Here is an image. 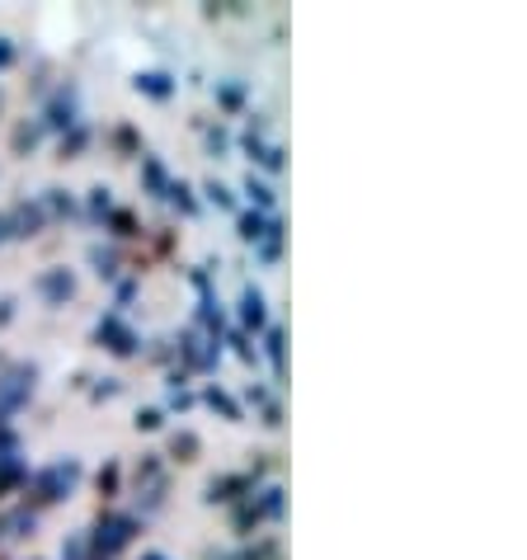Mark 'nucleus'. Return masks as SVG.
<instances>
[{
	"label": "nucleus",
	"mask_w": 527,
	"mask_h": 560,
	"mask_svg": "<svg viewBox=\"0 0 527 560\" xmlns=\"http://www.w3.org/2000/svg\"><path fill=\"white\" fill-rule=\"evenodd\" d=\"M142 533V518H132V513H114V509H104L99 513V523L90 527V556H99V560H114L118 551H128L132 547V537Z\"/></svg>",
	"instance_id": "1"
},
{
	"label": "nucleus",
	"mask_w": 527,
	"mask_h": 560,
	"mask_svg": "<svg viewBox=\"0 0 527 560\" xmlns=\"http://www.w3.org/2000/svg\"><path fill=\"white\" fill-rule=\"evenodd\" d=\"M75 486H81V462H71V457L43 466V471H28V480H24V490L34 504H61Z\"/></svg>",
	"instance_id": "2"
},
{
	"label": "nucleus",
	"mask_w": 527,
	"mask_h": 560,
	"mask_svg": "<svg viewBox=\"0 0 527 560\" xmlns=\"http://www.w3.org/2000/svg\"><path fill=\"white\" fill-rule=\"evenodd\" d=\"M43 132H71L81 122V90L75 85H57V95L43 104Z\"/></svg>",
	"instance_id": "3"
},
{
	"label": "nucleus",
	"mask_w": 527,
	"mask_h": 560,
	"mask_svg": "<svg viewBox=\"0 0 527 560\" xmlns=\"http://www.w3.org/2000/svg\"><path fill=\"white\" fill-rule=\"evenodd\" d=\"M165 494H169L165 466L156 457H142V466H137V500H142V518H147V513L165 509Z\"/></svg>",
	"instance_id": "4"
},
{
	"label": "nucleus",
	"mask_w": 527,
	"mask_h": 560,
	"mask_svg": "<svg viewBox=\"0 0 527 560\" xmlns=\"http://www.w3.org/2000/svg\"><path fill=\"white\" fill-rule=\"evenodd\" d=\"M95 339H99L108 353H118V358H132L137 353V330L122 320V311H108V316H99Z\"/></svg>",
	"instance_id": "5"
},
{
	"label": "nucleus",
	"mask_w": 527,
	"mask_h": 560,
	"mask_svg": "<svg viewBox=\"0 0 527 560\" xmlns=\"http://www.w3.org/2000/svg\"><path fill=\"white\" fill-rule=\"evenodd\" d=\"M283 513V490L269 486V490H259V500L250 494L241 509H236V533H250V527H259L264 518H278Z\"/></svg>",
	"instance_id": "6"
},
{
	"label": "nucleus",
	"mask_w": 527,
	"mask_h": 560,
	"mask_svg": "<svg viewBox=\"0 0 527 560\" xmlns=\"http://www.w3.org/2000/svg\"><path fill=\"white\" fill-rule=\"evenodd\" d=\"M34 292L48 306H67L71 298H75V278L67 273V269H43L38 278H34Z\"/></svg>",
	"instance_id": "7"
},
{
	"label": "nucleus",
	"mask_w": 527,
	"mask_h": 560,
	"mask_svg": "<svg viewBox=\"0 0 527 560\" xmlns=\"http://www.w3.org/2000/svg\"><path fill=\"white\" fill-rule=\"evenodd\" d=\"M245 494H255V476H212L203 504H236Z\"/></svg>",
	"instance_id": "8"
},
{
	"label": "nucleus",
	"mask_w": 527,
	"mask_h": 560,
	"mask_svg": "<svg viewBox=\"0 0 527 560\" xmlns=\"http://www.w3.org/2000/svg\"><path fill=\"white\" fill-rule=\"evenodd\" d=\"M43 226H48V212H43V203H20L14 212H5V231H10V236H38Z\"/></svg>",
	"instance_id": "9"
},
{
	"label": "nucleus",
	"mask_w": 527,
	"mask_h": 560,
	"mask_svg": "<svg viewBox=\"0 0 527 560\" xmlns=\"http://www.w3.org/2000/svg\"><path fill=\"white\" fill-rule=\"evenodd\" d=\"M241 320L245 330H269V302H264V292L255 283H245L241 292Z\"/></svg>",
	"instance_id": "10"
},
{
	"label": "nucleus",
	"mask_w": 527,
	"mask_h": 560,
	"mask_svg": "<svg viewBox=\"0 0 527 560\" xmlns=\"http://www.w3.org/2000/svg\"><path fill=\"white\" fill-rule=\"evenodd\" d=\"M132 85H137V95H147V100H156V104H165L179 90V81L169 71H142Z\"/></svg>",
	"instance_id": "11"
},
{
	"label": "nucleus",
	"mask_w": 527,
	"mask_h": 560,
	"mask_svg": "<svg viewBox=\"0 0 527 560\" xmlns=\"http://www.w3.org/2000/svg\"><path fill=\"white\" fill-rule=\"evenodd\" d=\"M241 189H245V198H250V203H255V212L273 217V203H278V198H273V184H264L259 175H245Z\"/></svg>",
	"instance_id": "12"
},
{
	"label": "nucleus",
	"mask_w": 527,
	"mask_h": 560,
	"mask_svg": "<svg viewBox=\"0 0 527 560\" xmlns=\"http://www.w3.org/2000/svg\"><path fill=\"white\" fill-rule=\"evenodd\" d=\"M142 184L151 189V198H165V189H169V170L161 165V155H142Z\"/></svg>",
	"instance_id": "13"
},
{
	"label": "nucleus",
	"mask_w": 527,
	"mask_h": 560,
	"mask_svg": "<svg viewBox=\"0 0 527 560\" xmlns=\"http://www.w3.org/2000/svg\"><path fill=\"white\" fill-rule=\"evenodd\" d=\"M24 480H28V466L20 462V453H14V457H0V500H5L10 490H20Z\"/></svg>",
	"instance_id": "14"
},
{
	"label": "nucleus",
	"mask_w": 527,
	"mask_h": 560,
	"mask_svg": "<svg viewBox=\"0 0 527 560\" xmlns=\"http://www.w3.org/2000/svg\"><path fill=\"white\" fill-rule=\"evenodd\" d=\"M269 222H273V217H264V212H241V217H236L241 241H245V245H259L264 236H269Z\"/></svg>",
	"instance_id": "15"
},
{
	"label": "nucleus",
	"mask_w": 527,
	"mask_h": 560,
	"mask_svg": "<svg viewBox=\"0 0 527 560\" xmlns=\"http://www.w3.org/2000/svg\"><path fill=\"white\" fill-rule=\"evenodd\" d=\"M165 198L175 203L184 217H198V198H194V189L184 179H169V189H165Z\"/></svg>",
	"instance_id": "16"
},
{
	"label": "nucleus",
	"mask_w": 527,
	"mask_h": 560,
	"mask_svg": "<svg viewBox=\"0 0 527 560\" xmlns=\"http://www.w3.org/2000/svg\"><path fill=\"white\" fill-rule=\"evenodd\" d=\"M264 353H269V363H273L278 377H283V330H278V325L264 330Z\"/></svg>",
	"instance_id": "17"
},
{
	"label": "nucleus",
	"mask_w": 527,
	"mask_h": 560,
	"mask_svg": "<svg viewBox=\"0 0 527 560\" xmlns=\"http://www.w3.org/2000/svg\"><path fill=\"white\" fill-rule=\"evenodd\" d=\"M43 142V122H20V128H14V151H34Z\"/></svg>",
	"instance_id": "18"
},
{
	"label": "nucleus",
	"mask_w": 527,
	"mask_h": 560,
	"mask_svg": "<svg viewBox=\"0 0 527 560\" xmlns=\"http://www.w3.org/2000/svg\"><path fill=\"white\" fill-rule=\"evenodd\" d=\"M90 264H95V273H99V278H114V273H118V250L90 245Z\"/></svg>",
	"instance_id": "19"
},
{
	"label": "nucleus",
	"mask_w": 527,
	"mask_h": 560,
	"mask_svg": "<svg viewBox=\"0 0 527 560\" xmlns=\"http://www.w3.org/2000/svg\"><path fill=\"white\" fill-rule=\"evenodd\" d=\"M85 142H90V128H85V122H75V128H71V137H61V161H71V155L81 151Z\"/></svg>",
	"instance_id": "20"
},
{
	"label": "nucleus",
	"mask_w": 527,
	"mask_h": 560,
	"mask_svg": "<svg viewBox=\"0 0 527 560\" xmlns=\"http://www.w3.org/2000/svg\"><path fill=\"white\" fill-rule=\"evenodd\" d=\"M208 406H212V410H222L226 419H241V406H236V400H231L226 392H216V386H208Z\"/></svg>",
	"instance_id": "21"
},
{
	"label": "nucleus",
	"mask_w": 527,
	"mask_h": 560,
	"mask_svg": "<svg viewBox=\"0 0 527 560\" xmlns=\"http://www.w3.org/2000/svg\"><path fill=\"white\" fill-rule=\"evenodd\" d=\"M216 100H222L226 108H241L245 104V85L241 81H222V85H216Z\"/></svg>",
	"instance_id": "22"
},
{
	"label": "nucleus",
	"mask_w": 527,
	"mask_h": 560,
	"mask_svg": "<svg viewBox=\"0 0 527 560\" xmlns=\"http://www.w3.org/2000/svg\"><path fill=\"white\" fill-rule=\"evenodd\" d=\"M203 189H208V198H212V203H216V208H222V212H236V198H231V189H226V184H216V179H208V184H203Z\"/></svg>",
	"instance_id": "23"
},
{
	"label": "nucleus",
	"mask_w": 527,
	"mask_h": 560,
	"mask_svg": "<svg viewBox=\"0 0 527 560\" xmlns=\"http://www.w3.org/2000/svg\"><path fill=\"white\" fill-rule=\"evenodd\" d=\"M61 560H90V537H85V533L67 537V547H61Z\"/></svg>",
	"instance_id": "24"
},
{
	"label": "nucleus",
	"mask_w": 527,
	"mask_h": 560,
	"mask_svg": "<svg viewBox=\"0 0 527 560\" xmlns=\"http://www.w3.org/2000/svg\"><path fill=\"white\" fill-rule=\"evenodd\" d=\"M175 457H179V462H194V457H198V433H189V429L175 433Z\"/></svg>",
	"instance_id": "25"
},
{
	"label": "nucleus",
	"mask_w": 527,
	"mask_h": 560,
	"mask_svg": "<svg viewBox=\"0 0 527 560\" xmlns=\"http://www.w3.org/2000/svg\"><path fill=\"white\" fill-rule=\"evenodd\" d=\"M108 226H114V236H137V222H132V212H122V208H114V212H108Z\"/></svg>",
	"instance_id": "26"
},
{
	"label": "nucleus",
	"mask_w": 527,
	"mask_h": 560,
	"mask_svg": "<svg viewBox=\"0 0 527 560\" xmlns=\"http://www.w3.org/2000/svg\"><path fill=\"white\" fill-rule=\"evenodd\" d=\"M90 208H95V217H108V212H114V198H108L104 184H95V189H90Z\"/></svg>",
	"instance_id": "27"
},
{
	"label": "nucleus",
	"mask_w": 527,
	"mask_h": 560,
	"mask_svg": "<svg viewBox=\"0 0 527 560\" xmlns=\"http://www.w3.org/2000/svg\"><path fill=\"white\" fill-rule=\"evenodd\" d=\"M165 424V415L161 410H142V415H137V429H147V433H156Z\"/></svg>",
	"instance_id": "28"
},
{
	"label": "nucleus",
	"mask_w": 527,
	"mask_h": 560,
	"mask_svg": "<svg viewBox=\"0 0 527 560\" xmlns=\"http://www.w3.org/2000/svg\"><path fill=\"white\" fill-rule=\"evenodd\" d=\"M99 490H104V494H114V490H118V462H108L104 471H99Z\"/></svg>",
	"instance_id": "29"
},
{
	"label": "nucleus",
	"mask_w": 527,
	"mask_h": 560,
	"mask_svg": "<svg viewBox=\"0 0 527 560\" xmlns=\"http://www.w3.org/2000/svg\"><path fill=\"white\" fill-rule=\"evenodd\" d=\"M208 151H212V155H222V151H226V132H222V128H212V132H208Z\"/></svg>",
	"instance_id": "30"
},
{
	"label": "nucleus",
	"mask_w": 527,
	"mask_h": 560,
	"mask_svg": "<svg viewBox=\"0 0 527 560\" xmlns=\"http://www.w3.org/2000/svg\"><path fill=\"white\" fill-rule=\"evenodd\" d=\"M231 345H236V353L245 358V363H255V349H250V345H245V335H231Z\"/></svg>",
	"instance_id": "31"
},
{
	"label": "nucleus",
	"mask_w": 527,
	"mask_h": 560,
	"mask_svg": "<svg viewBox=\"0 0 527 560\" xmlns=\"http://www.w3.org/2000/svg\"><path fill=\"white\" fill-rule=\"evenodd\" d=\"M169 406H175V410H189L194 396H189V392H169Z\"/></svg>",
	"instance_id": "32"
},
{
	"label": "nucleus",
	"mask_w": 527,
	"mask_h": 560,
	"mask_svg": "<svg viewBox=\"0 0 527 560\" xmlns=\"http://www.w3.org/2000/svg\"><path fill=\"white\" fill-rule=\"evenodd\" d=\"M10 61H14V43H10V38H0V71H5Z\"/></svg>",
	"instance_id": "33"
},
{
	"label": "nucleus",
	"mask_w": 527,
	"mask_h": 560,
	"mask_svg": "<svg viewBox=\"0 0 527 560\" xmlns=\"http://www.w3.org/2000/svg\"><path fill=\"white\" fill-rule=\"evenodd\" d=\"M14 320V302H0V325H10Z\"/></svg>",
	"instance_id": "34"
},
{
	"label": "nucleus",
	"mask_w": 527,
	"mask_h": 560,
	"mask_svg": "<svg viewBox=\"0 0 527 560\" xmlns=\"http://www.w3.org/2000/svg\"><path fill=\"white\" fill-rule=\"evenodd\" d=\"M142 560H165V556H161V551H147V556H142Z\"/></svg>",
	"instance_id": "35"
},
{
	"label": "nucleus",
	"mask_w": 527,
	"mask_h": 560,
	"mask_svg": "<svg viewBox=\"0 0 527 560\" xmlns=\"http://www.w3.org/2000/svg\"><path fill=\"white\" fill-rule=\"evenodd\" d=\"M208 560H236V556H208Z\"/></svg>",
	"instance_id": "36"
}]
</instances>
